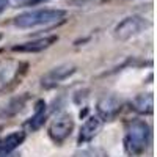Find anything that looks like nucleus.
<instances>
[{"instance_id": "obj_1", "label": "nucleus", "mask_w": 157, "mask_h": 157, "mask_svg": "<svg viewBox=\"0 0 157 157\" xmlns=\"http://www.w3.org/2000/svg\"><path fill=\"white\" fill-rule=\"evenodd\" d=\"M151 138H152V129L149 123H146L145 120H130L124 127V138H123L126 154L129 157L143 155L151 145Z\"/></svg>"}, {"instance_id": "obj_2", "label": "nucleus", "mask_w": 157, "mask_h": 157, "mask_svg": "<svg viewBox=\"0 0 157 157\" xmlns=\"http://www.w3.org/2000/svg\"><path fill=\"white\" fill-rule=\"evenodd\" d=\"M68 13L60 8H39V10H32L25 11L22 14L16 16L13 19L14 27L29 30V29H47V27H55L66 21Z\"/></svg>"}, {"instance_id": "obj_3", "label": "nucleus", "mask_w": 157, "mask_h": 157, "mask_svg": "<svg viewBox=\"0 0 157 157\" xmlns=\"http://www.w3.org/2000/svg\"><path fill=\"white\" fill-rule=\"evenodd\" d=\"M72 130H74L72 115L68 113V112H61L50 121V124L47 127V134H49V138L54 141L55 145H61V143H64L69 138Z\"/></svg>"}, {"instance_id": "obj_4", "label": "nucleus", "mask_w": 157, "mask_h": 157, "mask_svg": "<svg viewBox=\"0 0 157 157\" xmlns=\"http://www.w3.org/2000/svg\"><path fill=\"white\" fill-rule=\"evenodd\" d=\"M27 63L14 58L0 60V93L14 85L17 78L25 72Z\"/></svg>"}, {"instance_id": "obj_5", "label": "nucleus", "mask_w": 157, "mask_h": 157, "mask_svg": "<svg viewBox=\"0 0 157 157\" xmlns=\"http://www.w3.org/2000/svg\"><path fill=\"white\" fill-rule=\"evenodd\" d=\"M148 27V22L141 16H127L115 27V38L118 41H129L140 33H143Z\"/></svg>"}, {"instance_id": "obj_6", "label": "nucleus", "mask_w": 157, "mask_h": 157, "mask_svg": "<svg viewBox=\"0 0 157 157\" xmlns=\"http://www.w3.org/2000/svg\"><path fill=\"white\" fill-rule=\"evenodd\" d=\"M75 72H77V68L74 66L72 63L58 64V66L49 69V71L41 77V86L46 88V90L55 88V86H58L60 83H63L64 80L71 78Z\"/></svg>"}, {"instance_id": "obj_7", "label": "nucleus", "mask_w": 157, "mask_h": 157, "mask_svg": "<svg viewBox=\"0 0 157 157\" xmlns=\"http://www.w3.org/2000/svg\"><path fill=\"white\" fill-rule=\"evenodd\" d=\"M123 109V99L116 94H105L98 101L96 115L101 118V121H113L120 115Z\"/></svg>"}, {"instance_id": "obj_8", "label": "nucleus", "mask_w": 157, "mask_h": 157, "mask_svg": "<svg viewBox=\"0 0 157 157\" xmlns=\"http://www.w3.org/2000/svg\"><path fill=\"white\" fill-rule=\"evenodd\" d=\"M58 41V36H44V38H36L32 41H25L21 44L13 46V52H19V54H36V52H43L54 46Z\"/></svg>"}, {"instance_id": "obj_9", "label": "nucleus", "mask_w": 157, "mask_h": 157, "mask_svg": "<svg viewBox=\"0 0 157 157\" xmlns=\"http://www.w3.org/2000/svg\"><path fill=\"white\" fill-rule=\"evenodd\" d=\"M102 127V121L98 115H91L88 116L86 120L83 121L82 127H80V132H78V138H77V143L78 145H85V143H90L93 140Z\"/></svg>"}, {"instance_id": "obj_10", "label": "nucleus", "mask_w": 157, "mask_h": 157, "mask_svg": "<svg viewBox=\"0 0 157 157\" xmlns=\"http://www.w3.org/2000/svg\"><path fill=\"white\" fill-rule=\"evenodd\" d=\"M25 132L24 130H16V132H11L6 137H3L0 140V154L2 155H13L14 151L25 141Z\"/></svg>"}, {"instance_id": "obj_11", "label": "nucleus", "mask_w": 157, "mask_h": 157, "mask_svg": "<svg viewBox=\"0 0 157 157\" xmlns=\"http://www.w3.org/2000/svg\"><path fill=\"white\" fill-rule=\"evenodd\" d=\"M46 116H47V104L43 99H39V101H36L33 115L29 118V121L25 123V127H27L30 132H35V130H38L44 124Z\"/></svg>"}, {"instance_id": "obj_12", "label": "nucleus", "mask_w": 157, "mask_h": 157, "mask_svg": "<svg viewBox=\"0 0 157 157\" xmlns=\"http://www.w3.org/2000/svg\"><path fill=\"white\" fill-rule=\"evenodd\" d=\"M130 105L140 115H151L154 110V96L152 93H140L132 99Z\"/></svg>"}, {"instance_id": "obj_13", "label": "nucleus", "mask_w": 157, "mask_h": 157, "mask_svg": "<svg viewBox=\"0 0 157 157\" xmlns=\"http://www.w3.org/2000/svg\"><path fill=\"white\" fill-rule=\"evenodd\" d=\"M27 99H29L27 94L11 99L8 104H5V105L0 107V118H2V120H5V118L14 116L16 113H19V112L24 109V105H25V102H27Z\"/></svg>"}, {"instance_id": "obj_14", "label": "nucleus", "mask_w": 157, "mask_h": 157, "mask_svg": "<svg viewBox=\"0 0 157 157\" xmlns=\"http://www.w3.org/2000/svg\"><path fill=\"white\" fill-rule=\"evenodd\" d=\"M74 157H107V154L99 148H88V149L78 151Z\"/></svg>"}, {"instance_id": "obj_15", "label": "nucleus", "mask_w": 157, "mask_h": 157, "mask_svg": "<svg viewBox=\"0 0 157 157\" xmlns=\"http://www.w3.org/2000/svg\"><path fill=\"white\" fill-rule=\"evenodd\" d=\"M6 0H0V14H2V13L5 11V8H6Z\"/></svg>"}, {"instance_id": "obj_16", "label": "nucleus", "mask_w": 157, "mask_h": 157, "mask_svg": "<svg viewBox=\"0 0 157 157\" xmlns=\"http://www.w3.org/2000/svg\"><path fill=\"white\" fill-rule=\"evenodd\" d=\"M0 39H2V35H0Z\"/></svg>"}]
</instances>
